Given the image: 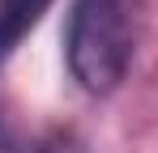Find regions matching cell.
I'll return each instance as SVG.
<instances>
[{"instance_id": "cell-4", "label": "cell", "mask_w": 158, "mask_h": 153, "mask_svg": "<svg viewBox=\"0 0 158 153\" xmlns=\"http://www.w3.org/2000/svg\"><path fill=\"white\" fill-rule=\"evenodd\" d=\"M0 153H22V145H17V136H13V128L0 119Z\"/></svg>"}, {"instance_id": "cell-2", "label": "cell", "mask_w": 158, "mask_h": 153, "mask_svg": "<svg viewBox=\"0 0 158 153\" xmlns=\"http://www.w3.org/2000/svg\"><path fill=\"white\" fill-rule=\"evenodd\" d=\"M47 4L52 0H0V64L22 47V38L47 13Z\"/></svg>"}, {"instance_id": "cell-1", "label": "cell", "mask_w": 158, "mask_h": 153, "mask_svg": "<svg viewBox=\"0 0 158 153\" xmlns=\"http://www.w3.org/2000/svg\"><path fill=\"white\" fill-rule=\"evenodd\" d=\"M145 30V0H73L64 60L85 94H111L128 73Z\"/></svg>"}, {"instance_id": "cell-3", "label": "cell", "mask_w": 158, "mask_h": 153, "mask_svg": "<svg viewBox=\"0 0 158 153\" xmlns=\"http://www.w3.org/2000/svg\"><path fill=\"white\" fill-rule=\"evenodd\" d=\"M43 153H85V145H81L73 132H56L52 140L43 145Z\"/></svg>"}]
</instances>
